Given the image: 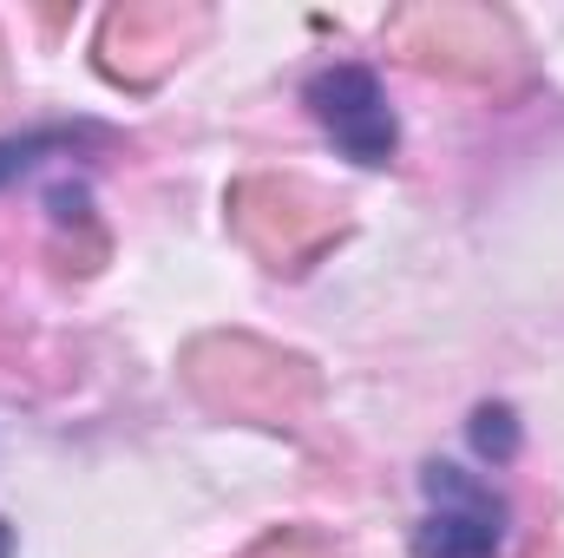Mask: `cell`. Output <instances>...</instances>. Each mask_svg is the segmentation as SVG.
I'll return each instance as SVG.
<instances>
[{"mask_svg": "<svg viewBox=\"0 0 564 558\" xmlns=\"http://www.w3.org/2000/svg\"><path fill=\"white\" fill-rule=\"evenodd\" d=\"M0 558H13V526L0 519Z\"/></svg>", "mask_w": 564, "mask_h": 558, "instance_id": "cell-5", "label": "cell"}, {"mask_svg": "<svg viewBox=\"0 0 564 558\" xmlns=\"http://www.w3.org/2000/svg\"><path fill=\"white\" fill-rule=\"evenodd\" d=\"M308 112H315V126L335 139L341 158H355V164H368V171H381V164L394 158V144H401V126H394V106H388L381 79H375L368 66H355V60L322 66V73L308 79Z\"/></svg>", "mask_w": 564, "mask_h": 558, "instance_id": "cell-2", "label": "cell"}, {"mask_svg": "<svg viewBox=\"0 0 564 558\" xmlns=\"http://www.w3.org/2000/svg\"><path fill=\"white\" fill-rule=\"evenodd\" d=\"M466 433H473V453L492 460V466H506V460L519 453V415H512L506 401H479Z\"/></svg>", "mask_w": 564, "mask_h": 558, "instance_id": "cell-3", "label": "cell"}, {"mask_svg": "<svg viewBox=\"0 0 564 558\" xmlns=\"http://www.w3.org/2000/svg\"><path fill=\"white\" fill-rule=\"evenodd\" d=\"M46 151H73V132H26V139H0V184H13L20 171H33Z\"/></svg>", "mask_w": 564, "mask_h": 558, "instance_id": "cell-4", "label": "cell"}, {"mask_svg": "<svg viewBox=\"0 0 564 558\" xmlns=\"http://www.w3.org/2000/svg\"><path fill=\"white\" fill-rule=\"evenodd\" d=\"M426 519L414 526V558H499L506 546V500L492 493V480L433 460L421 473Z\"/></svg>", "mask_w": 564, "mask_h": 558, "instance_id": "cell-1", "label": "cell"}]
</instances>
